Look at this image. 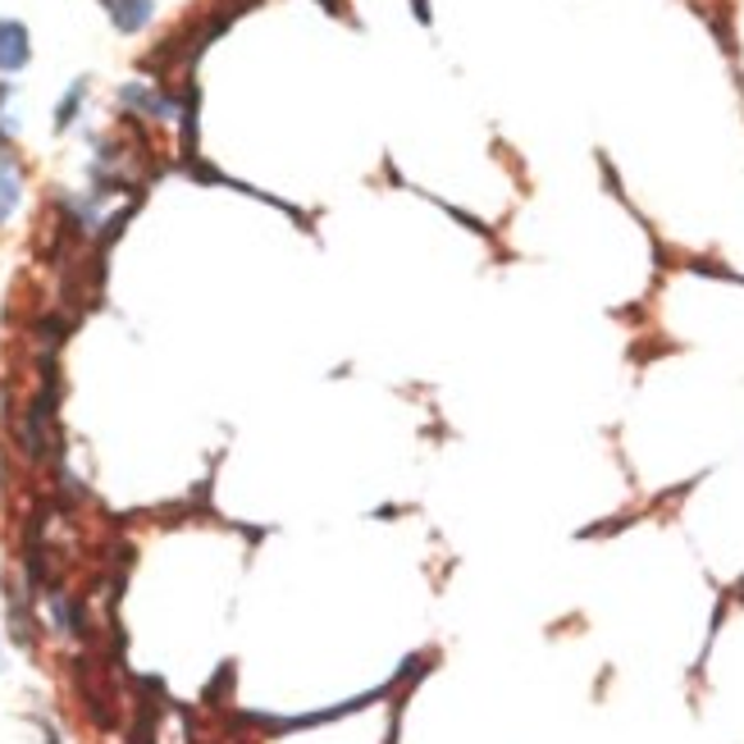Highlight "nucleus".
Wrapping results in <instances>:
<instances>
[{"instance_id": "2", "label": "nucleus", "mask_w": 744, "mask_h": 744, "mask_svg": "<svg viewBox=\"0 0 744 744\" xmlns=\"http://www.w3.org/2000/svg\"><path fill=\"white\" fill-rule=\"evenodd\" d=\"M110 19H115L120 32H137L146 19H152V0H105Z\"/></svg>"}, {"instance_id": "3", "label": "nucleus", "mask_w": 744, "mask_h": 744, "mask_svg": "<svg viewBox=\"0 0 744 744\" xmlns=\"http://www.w3.org/2000/svg\"><path fill=\"white\" fill-rule=\"evenodd\" d=\"M14 206H19V165L10 161L6 146H0V225L14 215Z\"/></svg>"}, {"instance_id": "1", "label": "nucleus", "mask_w": 744, "mask_h": 744, "mask_svg": "<svg viewBox=\"0 0 744 744\" xmlns=\"http://www.w3.org/2000/svg\"><path fill=\"white\" fill-rule=\"evenodd\" d=\"M28 64V28L14 19H0V69H23Z\"/></svg>"}, {"instance_id": "4", "label": "nucleus", "mask_w": 744, "mask_h": 744, "mask_svg": "<svg viewBox=\"0 0 744 744\" xmlns=\"http://www.w3.org/2000/svg\"><path fill=\"white\" fill-rule=\"evenodd\" d=\"M83 92H87V83H73V92H69V101L60 105V115H55V124L64 128L69 120H73V110H79V101H83Z\"/></svg>"}]
</instances>
